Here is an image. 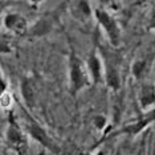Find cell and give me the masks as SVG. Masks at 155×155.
Instances as JSON below:
<instances>
[{
	"label": "cell",
	"mask_w": 155,
	"mask_h": 155,
	"mask_svg": "<svg viewBox=\"0 0 155 155\" xmlns=\"http://www.w3.org/2000/svg\"><path fill=\"white\" fill-rule=\"evenodd\" d=\"M69 81H70V90L73 94L78 93L87 85V74L86 69L82 65V61L73 54L69 62Z\"/></svg>",
	"instance_id": "1"
},
{
	"label": "cell",
	"mask_w": 155,
	"mask_h": 155,
	"mask_svg": "<svg viewBox=\"0 0 155 155\" xmlns=\"http://www.w3.org/2000/svg\"><path fill=\"white\" fill-rule=\"evenodd\" d=\"M94 13H96V17H97L98 23H100V25L106 32L110 43L117 47L121 43V31H119V27L117 21L114 20V17L109 12L104 11V9H96Z\"/></svg>",
	"instance_id": "2"
},
{
	"label": "cell",
	"mask_w": 155,
	"mask_h": 155,
	"mask_svg": "<svg viewBox=\"0 0 155 155\" xmlns=\"http://www.w3.org/2000/svg\"><path fill=\"white\" fill-rule=\"evenodd\" d=\"M25 126H27L28 133L31 134V137H32L33 139H36L37 142H40L44 147H47V149H49L51 151L58 153V149H57V146H56V143L53 142V139H52L51 137L45 133V130L41 127L36 121H33L31 117L27 118Z\"/></svg>",
	"instance_id": "3"
},
{
	"label": "cell",
	"mask_w": 155,
	"mask_h": 155,
	"mask_svg": "<svg viewBox=\"0 0 155 155\" xmlns=\"http://www.w3.org/2000/svg\"><path fill=\"white\" fill-rule=\"evenodd\" d=\"M4 24L9 31L21 35L25 32L27 29V21L23 16H20L19 13H8L4 19Z\"/></svg>",
	"instance_id": "4"
},
{
	"label": "cell",
	"mask_w": 155,
	"mask_h": 155,
	"mask_svg": "<svg viewBox=\"0 0 155 155\" xmlns=\"http://www.w3.org/2000/svg\"><path fill=\"white\" fill-rule=\"evenodd\" d=\"M87 70L89 74L91 76V78L96 84L101 82L102 77H104V72H102V62L101 58L98 57L96 53H91L87 58Z\"/></svg>",
	"instance_id": "5"
},
{
	"label": "cell",
	"mask_w": 155,
	"mask_h": 155,
	"mask_svg": "<svg viewBox=\"0 0 155 155\" xmlns=\"http://www.w3.org/2000/svg\"><path fill=\"white\" fill-rule=\"evenodd\" d=\"M7 140L12 147L20 150L21 147H25V139H24L23 133L17 127L15 123H11L9 127L7 129Z\"/></svg>",
	"instance_id": "6"
},
{
	"label": "cell",
	"mask_w": 155,
	"mask_h": 155,
	"mask_svg": "<svg viewBox=\"0 0 155 155\" xmlns=\"http://www.w3.org/2000/svg\"><path fill=\"white\" fill-rule=\"evenodd\" d=\"M139 104L143 109H147L155 104V86L151 84H144L139 90Z\"/></svg>",
	"instance_id": "7"
},
{
	"label": "cell",
	"mask_w": 155,
	"mask_h": 155,
	"mask_svg": "<svg viewBox=\"0 0 155 155\" xmlns=\"http://www.w3.org/2000/svg\"><path fill=\"white\" fill-rule=\"evenodd\" d=\"M105 82L106 85L113 90H118L121 87V77L117 68L114 65H111L110 62H106L105 65Z\"/></svg>",
	"instance_id": "8"
},
{
	"label": "cell",
	"mask_w": 155,
	"mask_h": 155,
	"mask_svg": "<svg viewBox=\"0 0 155 155\" xmlns=\"http://www.w3.org/2000/svg\"><path fill=\"white\" fill-rule=\"evenodd\" d=\"M21 93H23V98L25 101V104L29 107H33L35 104H36V89H35V85L32 82V80L29 78H24L21 82Z\"/></svg>",
	"instance_id": "9"
},
{
	"label": "cell",
	"mask_w": 155,
	"mask_h": 155,
	"mask_svg": "<svg viewBox=\"0 0 155 155\" xmlns=\"http://www.w3.org/2000/svg\"><path fill=\"white\" fill-rule=\"evenodd\" d=\"M154 121H155V109H153V110H150V111H147L142 119H139V121L137 122V123H134V125L127 126V127L123 130V131L130 133V134H137L138 131H140V130H142L144 126L147 125V123L154 122Z\"/></svg>",
	"instance_id": "10"
},
{
	"label": "cell",
	"mask_w": 155,
	"mask_h": 155,
	"mask_svg": "<svg viewBox=\"0 0 155 155\" xmlns=\"http://www.w3.org/2000/svg\"><path fill=\"white\" fill-rule=\"evenodd\" d=\"M52 29V21L49 19H41L32 28V33L35 36H43Z\"/></svg>",
	"instance_id": "11"
},
{
	"label": "cell",
	"mask_w": 155,
	"mask_h": 155,
	"mask_svg": "<svg viewBox=\"0 0 155 155\" xmlns=\"http://www.w3.org/2000/svg\"><path fill=\"white\" fill-rule=\"evenodd\" d=\"M133 74L135 78H142L147 70V60H138L133 64Z\"/></svg>",
	"instance_id": "12"
},
{
	"label": "cell",
	"mask_w": 155,
	"mask_h": 155,
	"mask_svg": "<svg viewBox=\"0 0 155 155\" xmlns=\"http://www.w3.org/2000/svg\"><path fill=\"white\" fill-rule=\"evenodd\" d=\"M76 11L78 12V15H77V17L78 19H84V17H89L91 15V9L89 7V3L87 2H78L76 3Z\"/></svg>",
	"instance_id": "13"
},
{
	"label": "cell",
	"mask_w": 155,
	"mask_h": 155,
	"mask_svg": "<svg viewBox=\"0 0 155 155\" xmlns=\"http://www.w3.org/2000/svg\"><path fill=\"white\" fill-rule=\"evenodd\" d=\"M93 122H94V125H96L97 129H104L105 125H106V119H105L104 115H96L93 119Z\"/></svg>",
	"instance_id": "14"
},
{
	"label": "cell",
	"mask_w": 155,
	"mask_h": 155,
	"mask_svg": "<svg viewBox=\"0 0 155 155\" xmlns=\"http://www.w3.org/2000/svg\"><path fill=\"white\" fill-rule=\"evenodd\" d=\"M9 105H11V96H9V93H3L2 94V106L3 107H8Z\"/></svg>",
	"instance_id": "15"
},
{
	"label": "cell",
	"mask_w": 155,
	"mask_h": 155,
	"mask_svg": "<svg viewBox=\"0 0 155 155\" xmlns=\"http://www.w3.org/2000/svg\"><path fill=\"white\" fill-rule=\"evenodd\" d=\"M154 149H155V146H154Z\"/></svg>",
	"instance_id": "16"
}]
</instances>
